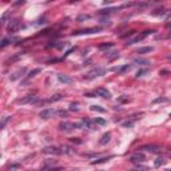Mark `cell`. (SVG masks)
Instances as JSON below:
<instances>
[{
  "mask_svg": "<svg viewBox=\"0 0 171 171\" xmlns=\"http://www.w3.org/2000/svg\"><path fill=\"white\" fill-rule=\"evenodd\" d=\"M147 170H149V167H147V166H142V164H138V166H135L131 171H147Z\"/></svg>",
  "mask_w": 171,
  "mask_h": 171,
  "instance_id": "obj_24",
  "label": "cell"
},
{
  "mask_svg": "<svg viewBox=\"0 0 171 171\" xmlns=\"http://www.w3.org/2000/svg\"><path fill=\"white\" fill-rule=\"evenodd\" d=\"M167 59H168V60H171V55H168V56H167Z\"/></svg>",
  "mask_w": 171,
  "mask_h": 171,
  "instance_id": "obj_39",
  "label": "cell"
},
{
  "mask_svg": "<svg viewBox=\"0 0 171 171\" xmlns=\"http://www.w3.org/2000/svg\"><path fill=\"white\" fill-rule=\"evenodd\" d=\"M154 51V47H142V48H139L138 51H136V53H150Z\"/></svg>",
  "mask_w": 171,
  "mask_h": 171,
  "instance_id": "obj_19",
  "label": "cell"
},
{
  "mask_svg": "<svg viewBox=\"0 0 171 171\" xmlns=\"http://www.w3.org/2000/svg\"><path fill=\"white\" fill-rule=\"evenodd\" d=\"M114 11H116V8H108V9H102L100 15H107V13H111V12H114Z\"/></svg>",
  "mask_w": 171,
  "mask_h": 171,
  "instance_id": "obj_27",
  "label": "cell"
},
{
  "mask_svg": "<svg viewBox=\"0 0 171 171\" xmlns=\"http://www.w3.org/2000/svg\"><path fill=\"white\" fill-rule=\"evenodd\" d=\"M162 102H167V98H158V99H155L153 103H162Z\"/></svg>",
  "mask_w": 171,
  "mask_h": 171,
  "instance_id": "obj_31",
  "label": "cell"
},
{
  "mask_svg": "<svg viewBox=\"0 0 171 171\" xmlns=\"http://www.w3.org/2000/svg\"><path fill=\"white\" fill-rule=\"evenodd\" d=\"M87 19H90V16H88V15H82V16H79V18H78V22H80V20H87Z\"/></svg>",
  "mask_w": 171,
  "mask_h": 171,
  "instance_id": "obj_33",
  "label": "cell"
},
{
  "mask_svg": "<svg viewBox=\"0 0 171 171\" xmlns=\"http://www.w3.org/2000/svg\"><path fill=\"white\" fill-rule=\"evenodd\" d=\"M170 116H171V114H170Z\"/></svg>",
  "mask_w": 171,
  "mask_h": 171,
  "instance_id": "obj_41",
  "label": "cell"
},
{
  "mask_svg": "<svg viewBox=\"0 0 171 171\" xmlns=\"http://www.w3.org/2000/svg\"><path fill=\"white\" fill-rule=\"evenodd\" d=\"M146 160V156H145V154H142V153H135V154H132L131 156H130V162L132 163H142V162H145Z\"/></svg>",
  "mask_w": 171,
  "mask_h": 171,
  "instance_id": "obj_6",
  "label": "cell"
},
{
  "mask_svg": "<svg viewBox=\"0 0 171 171\" xmlns=\"http://www.w3.org/2000/svg\"><path fill=\"white\" fill-rule=\"evenodd\" d=\"M39 72H40V70H39V68H36V70L31 71L30 74H28V75H27V76H26V79L23 80V83H27V82H28V80H30L31 78H34V76H35L36 74H39Z\"/></svg>",
  "mask_w": 171,
  "mask_h": 171,
  "instance_id": "obj_18",
  "label": "cell"
},
{
  "mask_svg": "<svg viewBox=\"0 0 171 171\" xmlns=\"http://www.w3.org/2000/svg\"><path fill=\"white\" fill-rule=\"evenodd\" d=\"M96 94L99 95V96L104 98V99H111V94H110V91H107V90H106V88H103V87L98 88V90H96Z\"/></svg>",
  "mask_w": 171,
  "mask_h": 171,
  "instance_id": "obj_12",
  "label": "cell"
},
{
  "mask_svg": "<svg viewBox=\"0 0 171 171\" xmlns=\"http://www.w3.org/2000/svg\"><path fill=\"white\" fill-rule=\"evenodd\" d=\"M141 151H143V150H147V151H150V153H158V151H160V147H158V146H154V145H147V146H142Z\"/></svg>",
  "mask_w": 171,
  "mask_h": 171,
  "instance_id": "obj_13",
  "label": "cell"
},
{
  "mask_svg": "<svg viewBox=\"0 0 171 171\" xmlns=\"http://www.w3.org/2000/svg\"><path fill=\"white\" fill-rule=\"evenodd\" d=\"M56 164V162L53 160V162H51V160H46L44 162V164L42 166V171H51L53 170V166Z\"/></svg>",
  "mask_w": 171,
  "mask_h": 171,
  "instance_id": "obj_14",
  "label": "cell"
},
{
  "mask_svg": "<svg viewBox=\"0 0 171 171\" xmlns=\"http://www.w3.org/2000/svg\"><path fill=\"white\" fill-rule=\"evenodd\" d=\"M146 72H147V70H139L138 71V74H136V76H138V78H139V76H143Z\"/></svg>",
  "mask_w": 171,
  "mask_h": 171,
  "instance_id": "obj_34",
  "label": "cell"
},
{
  "mask_svg": "<svg viewBox=\"0 0 171 171\" xmlns=\"http://www.w3.org/2000/svg\"><path fill=\"white\" fill-rule=\"evenodd\" d=\"M57 79L60 80L61 83H66V84H68V83L72 82L70 76H67V75H64V74H59V75H57Z\"/></svg>",
  "mask_w": 171,
  "mask_h": 171,
  "instance_id": "obj_15",
  "label": "cell"
},
{
  "mask_svg": "<svg viewBox=\"0 0 171 171\" xmlns=\"http://www.w3.org/2000/svg\"><path fill=\"white\" fill-rule=\"evenodd\" d=\"M106 74V70L104 68H100V67H98V68H95V70H92V71H90L84 78L86 79H94V78H98V76H102V75H104Z\"/></svg>",
  "mask_w": 171,
  "mask_h": 171,
  "instance_id": "obj_4",
  "label": "cell"
},
{
  "mask_svg": "<svg viewBox=\"0 0 171 171\" xmlns=\"http://www.w3.org/2000/svg\"><path fill=\"white\" fill-rule=\"evenodd\" d=\"M19 167H20V164H12V166L9 167V170H8V171H13V170H18Z\"/></svg>",
  "mask_w": 171,
  "mask_h": 171,
  "instance_id": "obj_35",
  "label": "cell"
},
{
  "mask_svg": "<svg viewBox=\"0 0 171 171\" xmlns=\"http://www.w3.org/2000/svg\"><path fill=\"white\" fill-rule=\"evenodd\" d=\"M110 139H111V134H110V132H106V134L102 135L99 143H100V145H106V143H108V142H110Z\"/></svg>",
  "mask_w": 171,
  "mask_h": 171,
  "instance_id": "obj_16",
  "label": "cell"
},
{
  "mask_svg": "<svg viewBox=\"0 0 171 171\" xmlns=\"http://www.w3.org/2000/svg\"><path fill=\"white\" fill-rule=\"evenodd\" d=\"M90 110L91 111H98V112H106V108H103L102 106H91Z\"/></svg>",
  "mask_w": 171,
  "mask_h": 171,
  "instance_id": "obj_22",
  "label": "cell"
},
{
  "mask_svg": "<svg viewBox=\"0 0 171 171\" xmlns=\"http://www.w3.org/2000/svg\"><path fill=\"white\" fill-rule=\"evenodd\" d=\"M55 115H57L56 110H53V108H44L43 111H40L39 116L42 119H50V118H53Z\"/></svg>",
  "mask_w": 171,
  "mask_h": 171,
  "instance_id": "obj_5",
  "label": "cell"
},
{
  "mask_svg": "<svg viewBox=\"0 0 171 171\" xmlns=\"http://www.w3.org/2000/svg\"><path fill=\"white\" fill-rule=\"evenodd\" d=\"M134 63H136V64H150V61L145 60V59H135Z\"/></svg>",
  "mask_w": 171,
  "mask_h": 171,
  "instance_id": "obj_29",
  "label": "cell"
},
{
  "mask_svg": "<svg viewBox=\"0 0 171 171\" xmlns=\"http://www.w3.org/2000/svg\"><path fill=\"white\" fill-rule=\"evenodd\" d=\"M110 47H114V43H106V44H100V46H99V48L100 50L110 48Z\"/></svg>",
  "mask_w": 171,
  "mask_h": 171,
  "instance_id": "obj_28",
  "label": "cell"
},
{
  "mask_svg": "<svg viewBox=\"0 0 171 171\" xmlns=\"http://www.w3.org/2000/svg\"><path fill=\"white\" fill-rule=\"evenodd\" d=\"M155 31L154 30H150V31H145V32H142L141 35H138V36H135V38H132V39H130L126 43V46H132V44H135V43H139V42H142V40L145 39V38H147L149 35H153Z\"/></svg>",
  "mask_w": 171,
  "mask_h": 171,
  "instance_id": "obj_1",
  "label": "cell"
},
{
  "mask_svg": "<svg viewBox=\"0 0 171 171\" xmlns=\"http://www.w3.org/2000/svg\"><path fill=\"white\" fill-rule=\"evenodd\" d=\"M100 28L99 27H94V28H87V30H82V31H75L72 35L74 36H78V35H90V34H95V32H99Z\"/></svg>",
  "mask_w": 171,
  "mask_h": 171,
  "instance_id": "obj_9",
  "label": "cell"
},
{
  "mask_svg": "<svg viewBox=\"0 0 171 171\" xmlns=\"http://www.w3.org/2000/svg\"><path fill=\"white\" fill-rule=\"evenodd\" d=\"M16 40H19V38H5V39H3L1 44H0V47H1V48H4L7 44L12 43V42H16Z\"/></svg>",
  "mask_w": 171,
  "mask_h": 171,
  "instance_id": "obj_17",
  "label": "cell"
},
{
  "mask_svg": "<svg viewBox=\"0 0 171 171\" xmlns=\"http://www.w3.org/2000/svg\"><path fill=\"white\" fill-rule=\"evenodd\" d=\"M61 99H63V94H56V95H52L48 100H44V103H47V102H57V100H61Z\"/></svg>",
  "mask_w": 171,
  "mask_h": 171,
  "instance_id": "obj_20",
  "label": "cell"
},
{
  "mask_svg": "<svg viewBox=\"0 0 171 171\" xmlns=\"http://www.w3.org/2000/svg\"><path fill=\"white\" fill-rule=\"evenodd\" d=\"M108 158H102V159H98V160H94L92 162V164H98V163H103V162H106Z\"/></svg>",
  "mask_w": 171,
  "mask_h": 171,
  "instance_id": "obj_32",
  "label": "cell"
},
{
  "mask_svg": "<svg viewBox=\"0 0 171 171\" xmlns=\"http://www.w3.org/2000/svg\"><path fill=\"white\" fill-rule=\"evenodd\" d=\"M94 123H95V124H99V126H106V124H107V120L103 118H95L94 119Z\"/></svg>",
  "mask_w": 171,
  "mask_h": 171,
  "instance_id": "obj_21",
  "label": "cell"
},
{
  "mask_svg": "<svg viewBox=\"0 0 171 171\" xmlns=\"http://www.w3.org/2000/svg\"><path fill=\"white\" fill-rule=\"evenodd\" d=\"M164 163H166V160H164L163 158H156V159H155V163H154V166H155V167H160V166H163Z\"/></svg>",
  "mask_w": 171,
  "mask_h": 171,
  "instance_id": "obj_23",
  "label": "cell"
},
{
  "mask_svg": "<svg viewBox=\"0 0 171 171\" xmlns=\"http://www.w3.org/2000/svg\"><path fill=\"white\" fill-rule=\"evenodd\" d=\"M57 115H61V116H66V115H67V111H64V110H59V111H57Z\"/></svg>",
  "mask_w": 171,
  "mask_h": 171,
  "instance_id": "obj_37",
  "label": "cell"
},
{
  "mask_svg": "<svg viewBox=\"0 0 171 171\" xmlns=\"http://www.w3.org/2000/svg\"><path fill=\"white\" fill-rule=\"evenodd\" d=\"M24 72H26V67H22V68H19V70H16L15 72H12V74L9 75V80H18L20 79L23 75H24Z\"/></svg>",
  "mask_w": 171,
  "mask_h": 171,
  "instance_id": "obj_10",
  "label": "cell"
},
{
  "mask_svg": "<svg viewBox=\"0 0 171 171\" xmlns=\"http://www.w3.org/2000/svg\"><path fill=\"white\" fill-rule=\"evenodd\" d=\"M44 154H50V155H61V149L60 147H53V146H51V147H44L43 150H42Z\"/></svg>",
  "mask_w": 171,
  "mask_h": 171,
  "instance_id": "obj_7",
  "label": "cell"
},
{
  "mask_svg": "<svg viewBox=\"0 0 171 171\" xmlns=\"http://www.w3.org/2000/svg\"><path fill=\"white\" fill-rule=\"evenodd\" d=\"M59 127H60L61 131L71 132L74 128H76V124H75V123H71V122H61L60 124H59Z\"/></svg>",
  "mask_w": 171,
  "mask_h": 171,
  "instance_id": "obj_8",
  "label": "cell"
},
{
  "mask_svg": "<svg viewBox=\"0 0 171 171\" xmlns=\"http://www.w3.org/2000/svg\"><path fill=\"white\" fill-rule=\"evenodd\" d=\"M131 99L127 96V95H122L120 98H118V102L119 103H127V102H130Z\"/></svg>",
  "mask_w": 171,
  "mask_h": 171,
  "instance_id": "obj_26",
  "label": "cell"
},
{
  "mask_svg": "<svg viewBox=\"0 0 171 171\" xmlns=\"http://www.w3.org/2000/svg\"><path fill=\"white\" fill-rule=\"evenodd\" d=\"M141 116H143V112H136V114H132L130 116H127V120L123 122V126L124 127H131L134 122H136L138 119H141Z\"/></svg>",
  "mask_w": 171,
  "mask_h": 171,
  "instance_id": "obj_3",
  "label": "cell"
},
{
  "mask_svg": "<svg viewBox=\"0 0 171 171\" xmlns=\"http://www.w3.org/2000/svg\"><path fill=\"white\" fill-rule=\"evenodd\" d=\"M60 149H61V153H63V154H74V150L71 149V147L63 146V147H60Z\"/></svg>",
  "mask_w": 171,
  "mask_h": 171,
  "instance_id": "obj_25",
  "label": "cell"
},
{
  "mask_svg": "<svg viewBox=\"0 0 171 171\" xmlns=\"http://www.w3.org/2000/svg\"><path fill=\"white\" fill-rule=\"evenodd\" d=\"M23 28V24L22 22H19V20H9L8 26H7V30H8V32H18L19 30H22Z\"/></svg>",
  "mask_w": 171,
  "mask_h": 171,
  "instance_id": "obj_2",
  "label": "cell"
},
{
  "mask_svg": "<svg viewBox=\"0 0 171 171\" xmlns=\"http://www.w3.org/2000/svg\"><path fill=\"white\" fill-rule=\"evenodd\" d=\"M166 171H171V170H166Z\"/></svg>",
  "mask_w": 171,
  "mask_h": 171,
  "instance_id": "obj_40",
  "label": "cell"
},
{
  "mask_svg": "<svg viewBox=\"0 0 171 171\" xmlns=\"http://www.w3.org/2000/svg\"><path fill=\"white\" fill-rule=\"evenodd\" d=\"M16 103H19V104H26V103H38V99H36V96L27 95V96L22 98V99H18Z\"/></svg>",
  "mask_w": 171,
  "mask_h": 171,
  "instance_id": "obj_11",
  "label": "cell"
},
{
  "mask_svg": "<svg viewBox=\"0 0 171 171\" xmlns=\"http://www.w3.org/2000/svg\"><path fill=\"white\" fill-rule=\"evenodd\" d=\"M70 110H71V111H78V110H79V107H78V103H71Z\"/></svg>",
  "mask_w": 171,
  "mask_h": 171,
  "instance_id": "obj_30",
  "label": "cell"
},
{
  "mask_svg": "<svg viewBox=\"0 0 171 171\" xmlns=\"http://www.w3.org/2000/svg\"><path fill=\"white\" fill-rule=\"evenodd\" d=\"M8 119H9V116H4V118H3V122H1V128L5 126V123H7V120H8Z\"/></svg>",
  "mask_w": 171,
  "mask_h": 171,
  "instance_id": "obj_36",
  "label": "cell"
},
{
  "mask_svg": "<svg viewBox=\"0 0 171 171\" xmlns=\"http://www.w3.org/2000/svg\"><path fill=\"white\" fill-rule=\"evenodd\" d=\"M71 142H72V143H82V141H79V138H72Z\"/></svg>",
  "mask_w": 171,
  "mask_h": 171,
  "instance_id": "obj_38",
  "label": "cell"
}]
</instances>
